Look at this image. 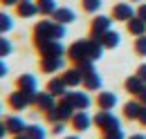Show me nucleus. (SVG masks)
<instances>
[{
  "instance_id": "nucleus-41",
  "label": "nucleus",
  "mask_w": 146,
  "mask_h": 139,
  "mask_svg": "<svg viewBox=\"0 0 146 139\" xmlns=\"http://www.w3.org/2000/svg\"><path fill=\"white\" fill-rule=\"evenodd\" d=\"M128 139H146V137H144V135H130Z\"/></svg>"
},
{
  "instance_id": "nucleus-39",
  "label": "nucleus",
  "mask_w": 146,
  "mask_h": 139,
  "mask_svg": "<svg viewBox=\"0 0 146 139\" xmlns=\"http://www.w3.org/2000/svg\"><path fill=\"white\" fill-rule=\"evenodd\" d=\"M137 99H139V101H142V103L146 105V87L142 90V92H139V94H137Z\"/></svg>"
},
{
  "instance_id": "nucleus-45",
  "label": "nucleus",
  "mask_w": 146,
  "mask_h": 139,
  "mask_svg": "<svg viewBox=\"0 0 146 139\" xmlns=\"http://www.w3.org/2000/svg\"><path fill=\"white\" fill-rule=\"evenodd\" d=\"M104 139H110V137H104Z\"/></svg>"
},
{
  "instance_id": "nucleus-3",
  "label": "nucleus",
  "mask_w": 146,
  "mask_h": 139,
  "mask_svg": "<svg viewBox=\"0 0 146 139\" xmlns=\"http://www.w3.org/2000/svg\"><path fill=\"white\" fill-rule=\"evenodd\" d=\"M18 90H23L29 99V103H36V97H38V83H36V76L34 74H23L18 79Z\"/></svg>"
},
{
  "instance_id": "nucleus-34",
  "label": "nucleus",
  "mask_w": 146,
  "mask_h": 139,
  "mask_svg": "<svg viewBox=\"0 0 146 139\" xmlns=\"http://www.w3.org/2000/svg\"><path fill=\"white\" fill-rule=\"evenodd\" d=\"M137 76H139V79L146 83V63H142V65L137 68Z\"/></svg>"
},
{
  "instance_id": "nucleus-35",
  "label": "nucleus",
  "mask_w": 146,
  "mask_h": 139,
  "mask_svg": "<svg viewBox=\"0 0 146 139\" xmlns=\"http://www.w3.org/2000/svg\"><path fill=\"white\" fill-rule=\"evenodd\" d=\"M45 117H47V121L56 123V121H58V117H56V108H54V110H50V112H45Z\"/></svg>"
},
{
  "instance_id": "nucleus-24",
  "label": "nucleus",
  "mask_w": 146,
  "mask_h": 139,
  "mask_svg": "<svg viewBox=\"0 0 146 139\" xmlns=\"http://www.w3.org/2000/svg\"><path fill=\"white\" fill-rule=\"evenodd\" d=\"M5 123H7V130H9L11 135H23L25 128H27L20 117H7V121H5Z\"/></svg>"
},
{
  "instance_id": "nucleus-46",
  "label": "nucleus",
  "mask_w": 146,
  "mask_h": 139,
  "mask_svg": "<svg viewBox=\"0 0 146 139\" xmlns=\"http://www.w3.org/2000/svg\"><path fill=\"white\" fill-rule=\"evenodd\" d=\"M20 2H25V0H20Z\"/></svg>"
},
{
  "instance_id": "nucleus-21",
  "label": "nucleus",
  "mask_w": 146,
  "mask_h": 139,
  "mask_svg": "<svg viewBox=\"0 0 146 139\" xmlns=\"http://www.w3.org/2000/svg\"><path fill=\"white\" fill-rule=\"evenodd\" d=\"M126 25H128V32H130L133 36H144L146 34V23L139 16H133Z\"/></svg>"
},
{
  "instance_id": "nucleus-36",
  "label": "nucleus",
  "mask_w": 146,
  "mask_h": 139,
  "mask_svg": "<svg viewBox=\"0 0 146 139\" xmlns=\"http://www.w3.org/2000/svg\"><path fill=\"white\" fill-rule=\"evenodd\" d=\"M137 121L142 123V126H146V105L142 108V112H139V117H137Z\"/></svg>"
},
{
  "instance_id": "nucleus-13",
  "label": "nucleus",
  "mask_w": 146,
  "mask_h": 139,
  "mask_svg": "<svg viewBox=\"0 0 146 139\" xmlns=\"http://www.w3.org/2000/svg\"><path fill=\"white\" fill-rule=\"evenodd\" d=\"M38 110H45V112H50V110H54L56 108V97H52L47 90L45 92H38L36 97V103H34Z\"/></svg>"
},
{
  "instance_id": "nucleus-11",
  "label": "nucleus",
  "mask_w": 146,
  "mask_h": 139,
  "mask_svg": "<svg viewBox=\"0 0 146 139\" xmlns=\"http://www.w3.org/2000/svg\"><path fill=\"white\" fill-rule=\"evenodd\" d=\"M133 16H135V9H133L128 2H117V5L112 7V18H115V20H124V23H128Z\"/></svg>"
},
{
  "instance_id": "nucleus-47",
  "label": "nucleus",
  "mask_w": 146,
  "mask_h": 139,
  "mask_svg": "<svg viewBox=\"0 0 146 139\" xmlns=\"http://www.w3.org/2000/svg\"><path fill=\"white\" fill-rule=\"evenodd\" d=\"M0 110H2V105H0Z\"/></svg>"
},
{
  "instance_id": "nucleus-30",
  "label": "nucleus",
  "mask_w": 146,
  "mask_h": 139,
  "mask_svg": "<svg viewBox=\"0 0 146 139\" xmlns=\"http://www.w3.org/2000/svg\"><path fill=\"white\" fill-rule=\"evenodd\" d=\"M135 52H137V56H146V34L135 38Z\"/></svg>"
},
{
  "instance_id": "nucleus-6",
  "label": "nucleus",
  "mask_w": 146,
  "mask_h": 139,
  "mask_svg": "<svg viewBox=\"0 0 146 139\" xmlns=\"http://www.w3.org/2000/svg\"><path fill=\"white\" fill-rule=\"evenodd\" d=\"M63 99H68V101H72V105L76 108V110H88L92 103V99L88 97V92H65V97Z\"/></svg>"
},
{
  "instance_id": "nucleus-5",
  "label": "nucleus",
  "mask_w": 146,
  "mask_h": 139,
  "mask_svg": "<svg viewBox=\"0 0 146 139\" xmlns=\"http://www.w3.org/2000/svg\"><path fill=\"white\" fill-rule=\"evenodd\" d=\"M92 117L88 115V110H76L72 117V128L76 130V132H86V130H90L92 126Z\"/></svg>"
},
{
  "instance_id": "nucleus-31",
  "label": "nucleus",
  "mask_w": 146,
  "mask_h": 139,
  "mask_svg": "<svg viewBox=\"0 0 146 139\" xmlns=\"http://www.w3.org/2000/svg\"><path fill=\"white\" fill-rule=\"evenodd\" d=\"M106 137H110V139H124V130H121V128H115V130L106 132Z\"/></svg>"
},
{
  "instance_id": "nucleus-23",
  "label": "nucleus",
  "mask_w": 146,
  "mask_h": 139,
  "mask_svg": "<svg viewBox=\"0 0 146 139\" xmlns=\"http://www.w3.org/2000/svg\"><path fill=\"white\" fill-rule=\"evenodd\" d=\"M144 87H146V83L137 76V74H133V76H128V79H126V90L130 92V94H135V97H137Z\"/></svg>"
},
{
  "instance_id": "nucleus-28",
  "label": "nucleus",
  "mask_w": 146,
  "mask_h": 139,
  "mask_svg": "<svg viewBox=\"0 0 146 139\" xmlns=\"http://www.w3.org/2000/svg\"><path fill=\"white\" fill-rule=\"evenodd\" d=\"M11 52H14L11 40H9V38H5V36H0V58H2V56H9Z\"/></svg>"
},
{
  "instance_id": "nucleus-37",
  "label": "nucleus",
  "mask_w": 146,
  "mask_h": 139,
  "mask_svg": "<svg viewBox=\"0 0 146 139\" xmlns=\"http://www.w3.org/2000/svg\"><path fill=\"white\" fill-rule=\"evenodd\" d=\"M2 76H7V63L0 58V79H2Z\"/></svg>"
},
{
  "instance_id": "nucleus-16",
  "label": "nucleus",
  "mask_w": 146,
  "mask_h": 139,
  "mask_svg": "<svg viewBox=\"0 0 146 139\" xmlns=\"http://www.w3.org/2000/svg\"><path fill=\"white\" fill-rule=\"evenodd\" d=\"M101 45L106 47V50H115L119 43H121V36H119V32H112V29H108V32H104L101 34Z\"/></svg>"
},
{
  "instance_id": "nucleus-17",
  "label": "nucleus",
  "mask_w": 146,
  "mask_h": 139,
  "mask_svg": "<svg viewBox=\"0 0 146 139\" xmlns=\"http://www.w3.org/2000/svg\"><path fill=\"white\" fill-rule=\"evenodd\" d=\"M97 105H99V110H112V108L117 105V97H115V92H99V97H97Z\"/></svg>"
},
{
  "instance_id": "nucleus-7",
  "label": "nucleus",
  "mask_w": 146,
  "mask_h": 139,
  "mask_svg": "<svg viewBox=\"0 0 146 139\" xmlns=\"http://www.w3.org/2000/svg\"><path fill=\"white\" fill-rule=\"evenodd\" d=\"M74 112H76V108H74L72 101H68V99H61V101L56 103V117H58V121H72Z\"/></svg>"
},
{
  "instance_id": "nucleus-32",
  "label": "nucleus",
  "mask_w": 146,
  "mask_h": 139,
  "mask_svg": "<svg viewBox=\"0 0 146 139\" xmlns=\"http://www.w3.org/2000/svg\"><path fill=\"white\" fill-rule=\"evenodd\" d=\"M52 132H54V135H63V132H65V121H56L54 126H52Z\"/></svg>"
},
{
  "instance_id": "nucleus-18",
  "label": "nucleus",
  "mask_w": 146,
  "mask_h": 139,
  "mask_svg": "<svg viewBox=\"0 0 146 139\" xmlns=\"http://www.w3.org/2000/svg\"><path fill=\"white\" fill-rule=\"evenodd\" d=\"M16 7H18V16H23V18H34L36 14H40V11H38V5H36V2H32V0L18 2Z\"/></svg>"
},
{
  "instance_id": "nucleus-12",
  "label": "nucleus",
  "mask_w": 146,
  "mask_h": 139,
  "mask_svg": "<svg viewBox=\"0 0 146 139\" xmlns=\"http://www.w3.org/2000/svg\"><path fill=\"white\" fill-rule=\"evenodd\" d=\"M47 92H50L52 97H56V99H63L65 92H68V85H65L63 76H54V79H50V83H47Z\"/></svg>"
},
{
  "instance_id": "nucleus-26",
  "label": "nucleus",
  "mask_w": 146,
  "mask_h": 139,
  "mask_svg": "<svg viewBox=\"0 0 146 139\" xmlns=\"http://www.w3.org/2000/svg\"><path fill=\"white\" fill-rule=\"evenodd\" d=\"M25 135L29 139H45V128L38 126V123H32V126L25 128Z\"/></svg>"
},
{
  "instance_id": "nucleus-10",
  "label": "nucleus",
  "mask_w": 146,
  "mask_h": 139,
  "mask_svg": "<svg viewBox=\"0 0 146 139\" xmlns=\"http://www.w3.org/2000/svg\"><path fill=\"white\" fill-rule=\"evenodd\" d=\"M63 68V56H43L40 58V70L45 74H54Z\"/></svg>"
},
{
  "instance_id": "nucleus-44",
  "label": "nucleus",
  "mask_w": 146,
  "mask_h": 139,
  "mask_svg": "<svg viewBox=\"0 0 146 139\" xmlns=\"http://www.w3.org/2000/svg\"><path fill=\"white\" fill-rule=\"evenodd\" d=\"M133 2H139V0H133Z\"/></svg>"
},
{
  "instance_id": "nucleus-2",
  "label": "nucleus",
  "mask_w": 146,
  "mask_h": 139,
  "mask_svg": "<svg viewBox=\"0 0 146 139\" xmlns=\"http://www.w3.org/2000/svg\"><path fill=\"white\" fill-rule=\"evenodd\" d=\"M92 121H94V126H97L99 130H104V135L110 132V130H115V128H121L119 119H117L110 110H99V112L92 117Z\"/></svg>"
},
{
  "instance_id": "nucleus-27",
  "label": "nucleus",
  "mask_w": 146,
  "mask_h": 139,
  "mask_svg": "<svg viewBox=\"0 0 146 139\" xmlns=\"http://www.w3.org/2000/svg\"><path fill=\"white\" fill-rule=\"evenodd\" d=\"M11 27H14V20L9 14H0V36H5L7 32H11Z\"/></svg>"
},
{
  "instance_id": "nucleus-25",
  "label": "nucleus",
  "mask_w": 146,
  "mask_h": 139,
  "mask_svg": "<svg viewBox=\"0 0 146 139\" xmlns=\"http://www.w3.org/2000/svg\"><path fill=\"white\" fill-rule=\"evenodd\" d=\"M58 9L56 0H38V11L43 16H54V11Z\"/></svg>"
},
{
  "instance_id": "nucleus-19",
  "label": "nucleus",
  "mask_w": 146,
  "mask_h": 139,
  "mask_svg": "<svg viewBox=\"0 0 146 139\" xmlns=\"http://www.w3.org/2000/svg\"><path fill=\"white\" fill-rule=\"evenodd\" d=\"M56 20V23H61V25H70V23H74V11L70 9V7H58L54 11V16H52Z\"/></svg>"
},
{
  "instance_id": "nucleus-43",
  "label": "nucleus",
  "mask_w": 146,
  "mask_h": 139,
  "mask_svg": "<svg viewBox=\"0 0 146 139\" xmlns=\"http://www.w3.org/2000/svg\"><path fill=\"white\" fill-rule=\"evenodd\" d=\"M65 139H79V137H76V135H72V137H65Z\"/></svg>"
},
{
  "instance_id": "nucleus-20",
  "label": "nucleus",
  "mask_w": 146,
  "mask_h": 139,
  "mask_svg": "<svg viewBox=\"0 0 146 139\" xmlns=\"http://www.w3.org/2000/svg\"><path fill=\"white\" fill-rule=\"evenodd\" d=\"M104 45H101V40H97V38H90V43H88V58H90L92 63L94 61H99L101 56H104Z\"/></svg>"
},
{
  "instance_id": "nucleus-15",
  "label": "nucleus",
  "mask_w": 146,
  "mask_h": 139,
  "mask_svg": "<svg viewBox=\"0 0 146 139\" xmlns=\"http://www.w3.org/2000/svg\"><path fill=\"white\" fill-rule=\"evenodd\" d=\"M9 105H11L14 110H25V108L29 105V99H27V94H25L23 90H16V92L9 94Z\"/></svg>"
},
{
  "instance_id": "nucleus-1",
  "label": "nucleus",
  "mask_w": 146,
  "mask_h": 139,
  "mask_svg": "<svg viewBox=\"0 0 146 139\" xmlns=\"http://www.w3.org/2000/svg\"><path fill=\"white\" fill-rule=\"evenodd\" d=\"M61 38H65V25H61L56 20H40L34 27V43L38 47L50 40H61Z\"/></svg>"
},
{
  "instance_id": "nucleus-22",
  "label": "nucleus",
  "mask_w": 146,
  "mask_h": 139,
  "mask_svg": "<svg viewBox=\"0 0 146 139\" xmlns=\"http://www.w3.org/2000/svg\"><path fill=\"white\" fill-rule=\"evenodd\" d=\"M142 108H144V103H142L139 99L128 101V103L124 105V117H126V119H137V117H139V112H142Z\"/></svg>"
},
{
  "instance_id": "nucleus-33",
  "label": "nucleus",
  "mask_w": 146,
  "mask_h": 139,
  "mask_svg": "<svg viewBox=\"0 0 146 139\" xmlns=\"http://www.w3.org/2000/svg\"><path fill=\"white\" fill-rule=\"evenodd\" d=\"M135 16H139V18H142V20L146 23V2H144V5H139V7H137V14H135Z\"/></svg>"
},
{
  "instance_id": "nucleus-40",
  "label": "nucleus",
  "mask_w": 146,
  "mask_h": 139,
  "mask_svg": "<svg viewBox=\"0 0 146 139\" xmlns=\"http://www.w3.org/2000/svg\"><path fill=\"white\" fill-rule=\"evenodd\" d=\"M0 2H2V5H7V7H9V5H18L20 0H0Z\"/></svg>"
},
{
  "instance_id": "nucleus-9",
  "label": "nucleus",
  "mask_w": 146,
  "mask_h": 139,
  "mask_svg": "<svg viewBox=\"0 0 146 139\" xmlns=\"http://www.w3.org/2000/svg\"><path fill=\"white\" fill-rule=\"evenodd\" d=\"M38 50H40V56H65L68 54V50L63 47L61 40H50V43L40 45Z\"/></svg>"
},
{
  "instance_id": "nucleus-38",
  "label": "nucleus",
  "mask_w": 146,
  "mask_h": 139,
  "mask_svg": "<svg viewBox=\"0 0 146 139\" xmlns=\"http://www.w3.org/2000/svg\"><path fill=\"white\" fill-rule=\"evenodd\" d=\"M7 132H9V130H7V123H5V121H0V139L5 137Z\"/></svg>"
},
{
  "instance_id": "nucleus-29",
  "label": "nucleus",
  "mask_w": 146,
  "mask_h": 139,
  "mask_svg": "<svg viewBox=\"0 0 146 139\" xmlns=\"http://www.w3.org/2000/svg\"><path fill=\"white\" fill-rule=\"evenodd\" d=\"M83 9L88 14H97L101 9V0H83Z\"/></svg>"
},
{
  "instance_id": "nucleus-42",
  "label": "nucleus",
  "mask_w": 146,
  "mask_h": 139,
  "mask_svg": "<svg viewBox=\"0 0 146 139\" xmlns=\"http://www.w3.org/2000/svg\"><path fill=\"white\" fill-rule=\"evenodd\" d=\"M14 139H29V137H27V135L23 132V135H14Z\"/></svg>"
},
{
  "instance_id": "nucleus-14",
  "label": "nucleus",
  "mask_w": 146,
  "mask_h": 139,
  "mask_svg": "<svg viewBox=\"0 0 146 139\" xmlns=\"http://www.w3.org/2000/svg\"><path fill=\"white\" fill-rule=\"evenodd\" d=\"M63 81H65V85H68V87H79L81 83H83V74H81V70H79V68H70V70H65Z\"/></svg>"
},
{
  "instance_id": "nucleus-4",
  "label": "nucleus",
  "mask_w": 146,
  "mask_h": 139,
  "mask_svg": "<svg viewBox=\"0 0 146 139\" xmlns=\"http://www.w3.org/2000/svg\"><path fill=\"white\" fill-rule=\"evenodd\" d=\"M88 43H90V38H88V40H76V43H72V45L68 47V58H72L74 63L90 61V58H88Z\"/></svg>"
},
{
  "instance_id": "nucleus-8",
  "label": "nucleus",
  "mask_w": 146,
  "mask_h": 139,
  "mask_svg": "<svg viewBox=\"0 0 146 139\" xmlns=\"http://www.w3.org/2000/svg\"><path fill=\"white\" fill-rule=\"evenodd\" d=\"M110 25H112V18H108V16H94V20H92V36H90V38H97V40H99L101 34L110 29Z\"/></svg>"
}]
</instances>
